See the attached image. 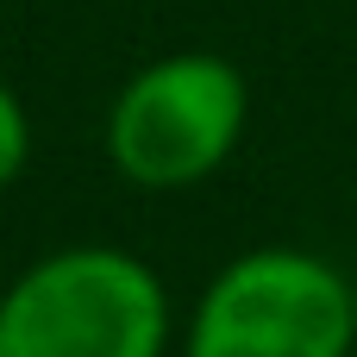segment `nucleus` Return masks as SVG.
I'll return each instance as SVG.
<instances>
[{
    "instance_id": "1",
    "label": "nucleus",
    "mask_w": 357,
    "mask_h": 357,
    "mask_svg": "<svg viewBox=\"0 0 357 357\" xmlns=\"http://www.w3.org/2000/svg\"><path fill=\"white\" fill-rule=\"evenodd\" d=\"M163 289L119 251L38 264L0 307V357H157Z\"/></svg>"
},
{
    "instance_id": "2",
    "label": "nucleus",
    "mask_w": 357,
    "mask_h": 357,
    "mask_svg": "<svg viewBox=\"0 0 357 357\" xmlns=\"http://www.w3.org/2000/svg\"><path fill=\"white\" fill-rule=\"evenodd\" d=\"M351 339V289L301 251L232 264L195 320V357H345Z\"/></svg>"
},
{
    "instance_id": "3",
    "label": "nucleus",
    "mask_w": 357,
    "mask_h": 357,
    "mask_svg": "<svg viewBox=\"0 0 357 357\" xmlns=\"http://www.w3.org/2000/svg\"><path fill=\"white\" fill-rule=\"evenodd\" d=\"M245 126V82L220 56H169L144 69L113 107V157L144 188L207 176Z\"/></svg>"
},
{
    "instance_id": "4",
    "label": "nucleus",
    "mask_w": 357,
    "mask_h": 357,
    "mask_svg": "<svg viewBox=\"0 0 357 357\" xmlns=\"http://www.w3.org/2000/svg\"><path fill=\"white\" fill-rule=\"evenodd\" d=\"M19 157H25V119H19V107H13V94L0 88V182H13V169H19Z\"/></svg>"
},
{
    "instance_id": "5",
    "label": "nucleus",
    "mask_w": 357,
    "mask_h": 357,
    "mask_svg": "<svg viewBox=\"0 0 357 357\" xmlns=\"http://www.w3.org/2000/svg\"><path fill=\"white\" fill-rule=\"evenodd\" d=\"M351 320H357V289H351Z\"/></svg>"
}]
</instances>
